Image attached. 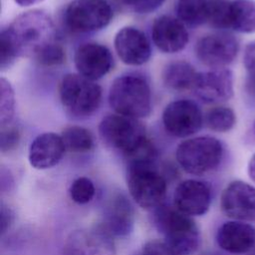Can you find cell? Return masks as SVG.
<instances>
[{"label": "cell", "instance_id": "obj_12", "mask_svg": "<svg viewBox=\"0 0 255 255\" xmlns=\"http://www.w3.org/2000/svg\"><path fill=\"white\" fill-rule=\"evenodd\" d=\"M220 207L233 220L255 221V186L242 180L230 182L221 193Z\"/></svg>", "mask_w": 255, "mask_h": 255}, {"label": "cell", "instance_id": "obj_31", "mask_svg": "<svg viewBox=\"0 0 255 255\" xmlns=\"http://www.w3.org/2000/svg\"><path fill=\"white\" fill-rule=\"evenodd\" d=\"M20 141V131L17 127L11 124L1 127L0 148L2 152H7L14 149Z\"/></svg>", "mask_w": 255, "mask_h": 255}, {"label": "cell", "instance_id": "obj_20", "mask_svg": "<svg viewBox=\"0 0 255 255\" xmlns=\"http://www.w3.org/2000/svg\"><path fill=\"white\" fill-rule=\"evenodd\" d=\"M66 151L62 136L55 132L38 134L29 146L28 159L36 169H48L57 165Z\"/></svg>", "mask_w": 255, "mask_h": 255}, {"label": "cell", "instance_id": "obj_13", "mask_svg": "<svg viewBox=\"0 0 255 255\" xmlns=\"http://www.w3.org/2000/svg\"><path fill=\"white\" fill-rule=\"evenodd\" d=\"M211 198V187L207 182L186 179L174 190L173 206L188 216H200L208 211Z\"/></svg>", "mask_w": 255, "mask_h": 255}, {"label": "cell", "instance_id": "obj_5", "mask_svg": "<svg viewBox=\"0 0 255 255\" xmlns=\"http://www.w3.org/2000/svg\"><path fill=\"white\" fill-rule=\"evenodd\" d=\"M59 96L63 107L75 117H89L100 107L102 89L80 74H67L60 82Z\"/></svg>", "mask_w": 255, "mask_h": 255}, {"label": "cell", "instance_id": "obj_3", "mask_svg": "<svg viewBox=\"0 0 255 255\" xmlns=\"http://www.w3.org/2000/svg\"><path fill=\"white\" fill-rule=\"evenodd\" d=\"M7 30L20 56L34 57L44 46L55 41L53 22L42 11H28L18 16Z\"/></svg>", "mask_w": 255, "mask_h": 255}, {"label": "cell", "instance_id": "obj_2", "mask_svg": "<svg viewBox=\"0 0 255 255\" xmlns=\"http://www.w3.org/2000/svg\"><path fill=\"white\" fill-rule=\"evenodd\" d=\"M109 104L119 115L137 120L148 117L152 107L147 81L135 74L116 78L109 90Z\"/></svg>", "mask_w": 255, "mask_h": 255}, {"label": "cell", "instance_id": "obj_25", "mask_svg": "<svg viewBox=\"0 0 255 255\" xmlns=\"http://www.w3.org/2000/svg\"><path fill=\"white\" fill-rule=\"evenodd\" d=\"M204 122L211 130L226 132L231 130L235 126L236 116L232 109L224 106H217L206 113Z\"/></svg>", "mask_w": 255, "mask_h": 255}, {"label": "cell", "instance_id": "obj_11", "mask_svg": "<svg viewBox=\"0 0 255 255\" xmlns=\"http://www.w3.org/2000/svg\"><path fill=\"white\" fill-rule=\"evenodd\" d=\"M113 239L100 226L75 230L67 237L63 255H116Z\"/></svg>", "mask_w": 255, "mask_h": 255}, {"label": "cell", "instance_id": "obj_27", "mask_svg": "<svg viewBox=\"0 0 255 255\" xmlns=\"http://www.w3.org/2000/svg\"><path fill=\"white\" fill-rule=\"evenodd\" d=\"M33 58L44 67H55L65 62L66 53L64 48L54 41L39 50Z\"/></svg>", "mask_w": 255, "mask_h": 255}, {"label": "cell", "instance_id": "obj_19", "mask_svg": "<svg viewBox=\"0 0 255 255\" xmlns=\"http://www.w3.org/2000/svg\"><path fill=\"white\" fill-rule=\"evenodd\" d=\"M215 239L217 245L228 253H247L255 246V227L244 221H226L217 229Z\"/></svg>", "mask_w": 255, "mask_h": 255}, {"label": "cell", "instance_id": "obj_7", "mask_svg": "<svg viewBox=\"0 0 255 255\" xmlns=\"http://www.w3.org/2000/svg\"><path fill=\"white\" fill-rule=\"evenodd\" d=\"M128 187L130 196L144 209L160 206L165 198L167 183L153 164L128 165Z\"/></svg>", "mask_w": 255, "mask_h": 255}, {"label": "cell", "instance_id": "obj_40", "mask_svg": "<svg viewBox=\"0 0 255 255\" xmlns=\"http://www.w3.org/2000/svg\"><path fill=\"white\" fill-rule=\"evenodd\" d=\"M253 128H254V132H255V123H254V126H253Z\"/></svg>", "mask_w": 255, "mask_h": 255}, {"label": "cell", "instance_id": "obj_16", "mask_svg": "<svg viewBox=\"0 0 255 255\" xmlns=\"http://www.w3.org/2000/svg\"><path fill=\"white\" fill-rule=\"evenodd\" d=\"M78 74L96 81L105 77L113 67V55L108 47L99 43H84L74 56Z\"/></svg>", "mask_w": 255, "mask_h": 255}, {"label": "cell", "instance_id": "obj_24", "mask_svg": "<svg viewBox=\"0 0 255 255\" xmlns=\"http://www.w3.org/2000/svg\"><path fill=\"white\" fill-rule=\"evenodd\" d=\"M61 136L66 150L70 152H87L94 147V136L86 128L79 126L68 127L63 130Z\"/></svg>", "mask_w": 255, "mask_h": 255}, {"label": "cell", "instance_id": "obj_4", "mask_svg": "<svg viewBox=\"0 0 255 255\" xmlns=\"http://www.w3.org/2000/svg\"><path fill=\"white\" fill-rule=\"evenodd\" d=\"M175 157L180 167L187 173L201 175L215 169L223 157V145L210 135L190 137L179 143Z\"/></svg>", "mask_w": 255, "mask_h": 255}, {"label": "cell", "instance_id": "obj_36", "mask_svg": "<svg viewBox=\"0 0 255 255\" xmlns=\"http://www.w3.org/2000/svg\"><path fill=\"white\" fill-rule=\"evenodd\" d=\"M44 0H14V2L20 6V7H29V6H33L35 4L41 3Z\"/></svg>", "mask_w": 255, "mask_h": 255}, {"label": "cell", "instance_id": "obj_8", "mask_svg": "<svg viewBox=\"0 0 255 255\" xmlns=\"http://www.w3.org/2000/svg\"><path fill=\"white\" fill-rule=\"evenodd\" d=\"M113 16L108 0H73L65 9L64 20L73 32L91 33L106 28Z\"/></svg>", "mask_w": 255, "mask_h": 255}, {"label": "cell", "instance_id": "obj_14", "mask_svg": "<svg viewBox=\"0 0 255 255\" xmlns=\"http://www.w3.org/2000/svg\"><path fill=\"white\" fill-rule=\"evenodd\" d=\"M192 91L204 103L225 102L233 96V74L225 68L198 72Z\"/></svg>", "mask_w": 255, "mask_h": 255}, {"label": "cell", "instance_id": "obj_28", "mask_svg": "<svg viewBox=\"0 0 255 255\" xmlns=\"http://www.w3.org/2000/svg\"><path fill=\"white\" fill-rule=\"evenodd\" d=\"M95 192L96 188L94 182L86 176L76 178L69 188L71 199L78 204H86L90 202L94 198Z\"/></svg>", "mask_w": 255, "mask_h": 255}, {"label": "cell", "instance_id": "obj_22", "mask_svg": "<svg viewBox=\"0 0 255 255\" xmlns=\"http://www.w3.org/2000/svg\"><path fill=\"white\" fill-rule=\"evenodd\" d=\"M228 29L239 33H255V1L232 0L228 11Z\"/></svg>", "mask_w": 255, "mask_h": 255}, {"label": "cell", "instance_id": "obj_23", "mask_svg": "<svg viewBox=\"0 0 255 255\" xmlns=\"http://www.w3.org/2000/svg\"><path fill=\"white\" fill-rule=\"evenodd\" d=\"M176 18L191 27L208 23V0H177L174 6Z\"/></svg>", "mask_w": 255, "mask_h": 255}, {"label": "cell", "instance_id": "obj_29", "mask_svg": "<svg viewBox=\"0 0 255 255\" xmlns=\"http://www.w3.org/2000/svg\"><path fill=\"white\" fill-rule=\"evenodd\" d=\"M0 67L4 71L10 68L15 60L20 56L19 51L13 42L7 28H3L0 33Z\"/></svg>", "mask_w": 255, "mask_h": 255}, {"label": "cell", "instance_id": "obj_15", "mask_svg": "<svg viewBox=\"0 0 255 255\" xmlns=\"http://www.w3.org/2000/svg\"><path fill=\"white\" fill-rule=\"evenodd\" d=\"M120 60L128 66H140L151 55L150 42L146 35L135 27L127 26L119 30L114 40Z\"/></svg>", "mask_w": 255, "mask_h": 255}, {"label": "cell", "instance_id": "obj_33", "mask_svg": "<svg viewBox=\"0 0 255 255\" xmlns=\"http://www.w3.org/2000/svg\"><path fill=\"white\" fill-rule=\"evenodd\" d=\"M243 63L251 74H255V41L246 46L243 55Z\"/></svg>", "mask_w": 255, "mask_h": 255}, {"label": "cell", "instance_id": "obj_21", "mask_svg": "<svg viewBox=\"0 0 255 255\" xmlns=\"http://www.w3.org/2000/svg\"><path fill=\"white\" fill-rule=\"evenodd\" d=\"M197 75L198 72L190 63L177 60L168 63L163 68L162 81L168 89L182 92L193 89Z\"/></svg>", "mask_w": 255, "mask_h": 255}, {"label": "cell", "instance_id": "obj_6", "mask_svg": "<svg viewBox=\"0 0 255 255\" xmlns=\"http://www.w3.org/2000/svg\"><path fill=\"white\" fill-rule=\"evenodd\" d=\"M99 133L110 147L129 155L148 138L145 128L137 120L119 114L108 115L99 125Z\"/></svg>", "mask_w": 255, "mask_h": 255}, {"label": "cell", "instance_id": "obj_35", "mask_svg": "<svg viewBox=\"0 0 255 255\" xmlns=\"http://www.w3.org/2000/svg\"><path fill=\"white\" fill-rule=\"evenodd\" d=\"M247 172L249 177L255 181V153L250 157L247 165Z\"/></svg>", "mask_w": 255, "mask_h": 255}, {"label": "cell", "instance_id": "obj_30", "mask_svg": "<svg viewBox=\"0 0 255 255\" xmlns=\"http://www.w3.org/2000/svg\"><path fill=\"white\" fill-rule=\"evenodd\" d=\"M208 23L218 29H228L229 0H208Z\"/></svg>", "mask_w": 255, "mask_h": 255}, {"label": "cell", "instance_id": "obj_18", "mask_svg": "<svg viewBox=\"0 0 255 255\" xmlns=\"http://www.w3.org/2000/svg\"><path fill=\"white\" fill-rule=\"evenodd\" d=\"M134 213L130 201L125 194L118 193L109 201L99 226L113 237H124L132 231Z\"/></svg>", "mask_w": 255, "mask_h": 255}, {"label": "cell", "instance_id": "obj_10", "mask_svg": "<svg viewBox=\"0 0 255 255\" xmlns=\"http://www.w3.org/2000/svg\"><path fill=\"white\" fill-rule=\"evenodd\" d=\"M239 51L237 39L229 33L218 32L201 37L195 45V55L205 66L223 69L234 61Z\"/></svg>", "mask_w": 255, "mask_h": 255}, {"label": "cell", "instance_id": "obj_26", "mask_svg": "<svg viewBox=\"0 0 255 255\" xmlns=\"http://www.w3.org/2000/svg\"><path fill=\"white\" fill-rule=\"evenodd\" d=\"M15 112V94L11 84L4 78L0 80V125L11 124Z\"/></svg>", "mask_w": 255, "mask_h": 255}, {"label": "cell", "instance_id": "obj_32", "mask_svg": "<svg viewBox=\"0 0 255 255\" xmlns=\"http://www.w3.org/2000/svg\"><path fill=\"white\" fill-rule=\"evenodd\" d=\"M123 6L138 14H147L162 5L164 0H117Z\"/></svg>", "mask_w": 255, "mask_h": 255}, {"label": "cell", "instance_id": "obj_39", "mask_svg": "<svg viewBox=\"0 0 255 255\" xmlns=\"http://www.w3.org/2000/svg\"><path fill=\"white\" fill-rule=\"evenodd\" d=\"M138 255H149V254H147V253H145V252H142L141 254H138Z\"/></svg>", "mask_w": 255, "mask_h": 255}, {"label": "cell", "instance_id": "obj_38", "mask_svg": "<svg viewBox=\"0 0 255 255\" xmlns=\"http://www.w3.org/2000/svg\"><path fill=\"white\" fill-rule=\"evenodd\" d=\"M200 255H219L217 253H214V252H205V253H202Z\"/></svg>", "mask_w": 255, "mask_h": 255}, {"label": "cell", "instance_id": "obj_37", "mask_svg": "<svg viewBox=\"0 0 255 255\" xmlns=\"http://www.w3.org/2000/svg\"><path fill=\"white\" fill-rule=\"evenodd\" d=\"M250 86L252 91L255 93V74H251V81H250Z\"/></svg>", "mask_w": 255, "mask_h": 255}, {"label": "cell", "instance_id": "obj_34", "mask_svg": "<svg viewBox=\"0 0 255 255\" xmlns=\"http://www.w3.org/2000/svg\"><path fill=\"white\" fill-rule=\"evenodd\" d=\"M13 220H14L13 211L10 208L2 205L1 211H0V230L2 234H4L10 228V226L13 223Z\"/></svg>", "mask_w": 255, "mask_h": 255}, {"label": "cell", "instance_id": "obj_1", "mask_svg": "<svg viewBox=\"0 0 255 255\" xmlns=\"http://www.w3.org/2000/svg\"><path fill=\"white\" fill-rule=\"evenodd\" d=\"M153 221L164 243L174 255H193L200 245L199 229L192 219L174 206L156 207Z\"/></svg>", "mask_w": 255, "mask_h": 255}, {"label": "cell", "instance_id": "obj_17", "mask_svg": "<svg viewBox=\"0 0 255 255\" xmlns=\"http://www.w3.org/2000/svg\"><path fill=\"white\" fill-rule=\"evenodd\" d=\"M153 44L163 53L174 54L183 50L189 40L185 25L175 17L161 15L151 26Z\"/></svg>", "mask_w": 255, "mask_h": 255}, {"label": "cell", "instance_id": "obj_9", "mask_svg": "<svg viewBox=\"0 0 255 255\" xmlns=\"http://www.w3.org/2000/svg\"><path fill=\"white\" fill-rule=\"evenodd\" d=\"M204 118L198 105L188 99L169 103L162 113V124L167 133L175 137H187L202 127Z\"/></svg>", "mask_w": 255, "mask_h": 255}]
</instances>
